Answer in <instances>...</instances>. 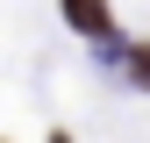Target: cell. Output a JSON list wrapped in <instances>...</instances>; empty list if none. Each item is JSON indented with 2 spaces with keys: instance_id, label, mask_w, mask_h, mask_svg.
<instances>
[{
  "instance_id": "cell-2",
  "label": "cell",
  "mask_w": 150,
  "mask_h": 143,
  "mask_svg": "<svg viewBox=\"0 0 150 143\" xmlns=\"http://www.w3.org/2000/svg\"><path fill=\"white\" fill-rule=\"evenodd\" d=\"M129 64H136V86H150V43H143V50H136Z\"/></svg>"
},
{
  "instance_id": "cell-1",
  "label": "cell",
  "mask_w": 150,
  "mask_h": 143,
  "mask_svg": "<svg viewBox=\"0 0 150 143\" xmlns=\"http://www.w3.org/2000/svg\"><path fill=\"white\" fill-rule=\"evenodd\" d=\"M64 22L86 29V36H107L115 22H107V0H64Z\"/></svg>"
}]
</instances>
